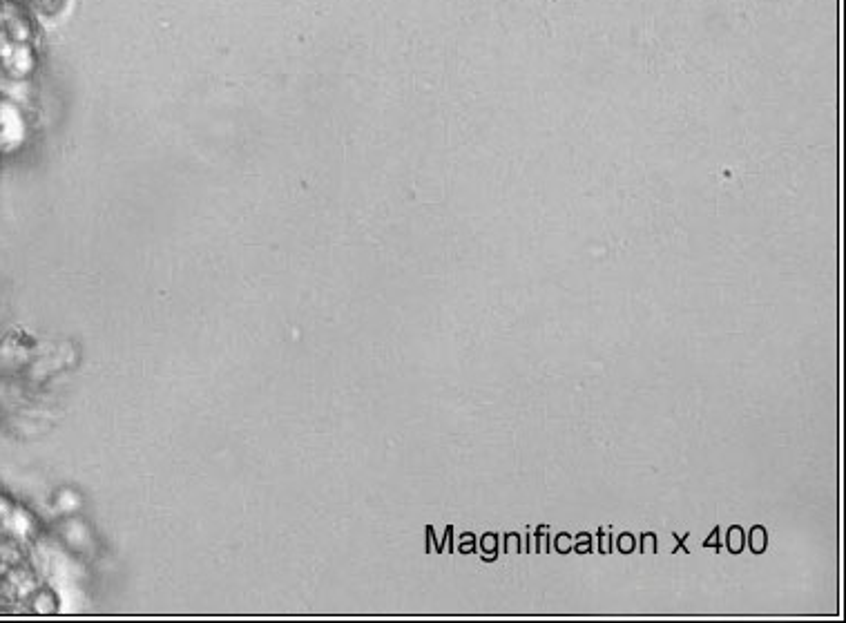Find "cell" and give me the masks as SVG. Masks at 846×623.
I'll use <instances>...</instances> for the list:
<instances>
[{"label":"cell","mask_w":846,"mask_h":623,"mask_svg":"<svg viewBox=\"0 0 846 623\" xmlns=\"http://www.w3.org/2000/svg\"><path fill=\"white\" fill-rule=\"evenodd\" d=\"M458 550H460V554H471L476 550V536L471 534V532H467V534H463L460 536V545H458Z\"/></svg>","instance_id":"cell-11"},{"label":"cell","mask_w":846,"mask_h":623,"mask_svg":"<svg viewBox=\"0 0 846 623\" xmlns=\"http://www.w3.org/2000/svg\"><path fill=\"white\" fill-rule=\"evenodd\" d=\"M746 545L751 548L753 554H764L768 550V530L764 525L751 527V532L746 536Z\"/></svg>","instance_id":"cell-1"},{"label":"cell","mask_w":846,"mask_h":623,"mask_svg":"<svg viewBox=\"0 0 846 623\" xmlns=\"http://www.w3.org/2000/svg\"><path fill=\"white\" fill-rule=\"evenodd\" d=\"M688 536H690V534H684V536L675 534V539L679 541V545H677L675 552H672V554H679V552H681V554H690V552H688V548H686V539H688Z\"/></svg>","instance_id":"cell-13"},{"label":"cell","mask_w":846,"mask_h":623,"mask_svg":"<svg viewBox=\"0 0 846 623\" xmlns=\"http://www.w3.org/2000/svg\"><path fill=\"white\" fill-rule=\"evenodd\" d=\"M572 550L576 554H588V552H592V536L588 532H579V534H576Z\"/></svg>","instance_id":"cell-8"},{"label":"cell","mask_w":846,"mask_h":623,"mask_svg":"<svg viewBox=\"0 0 846 623\" xmlns=\"http://www.w3.org/2000/svg\"><path fill=\"white\" fill-rule=\"evenodd\" d=\"M534 548H536V552H541V554H547L552 550L550 527H547V525H538V530L534 534Z\"/></svg>","instance_id":"cell-4"},{"label":"cell","mask_w":846,"mask_h":623,"mask_svg":"<svg viewBox=\"0 0 846 623\" xmlns=\"http://www.w3.org/2000/svg\"><path fill=\"white\" fill-rule=\"evenodd\" d=\"M596 539H599V552L601 554H612V536L605 532L603 527L596 530Z\"/></svg>","instance_id":"cell-10"},{"label":"cell","mask_w":846,"mask_h":623,"mask_svg":"<svg viewBox=\"0 0 846 623\" xmlns=\"http://www.w3.org/2000/svg\"><path fill=\"white\" fill-rule=\"evenodd\" d=\"M704 548H715V552L721 550V530L715 525V530L708 534V539L704 541Z\"/></svg>","instance_id":"cell-12"},{"label":"cell","mask_w":846,"mask_h":623,"mask_svg":"<svg viewBox=\"0 0 846 623\" xmlns=\"http://www.w3.org/2000/svg\"><path fill=\"white\" fill-rule=\"evenodd\" d=\"M726 548H728L730 554H742L744 552V548H746V532H744V527H739V525L730 527L728 536H726Z\"/></svg>","instance_id":"cell-3"},{"label":"cell","mask_w":846,"mask_h":623,"mask_svg":"<svg viewBox=\"0 0 846 623\" xmlns=\"http://www.w3.org/2000/svg\"><path fill=\"white\" fill-rule=\"evenodd\" d=\"M523 550V536L518 532L505 534V552L507 554H521Z\"/></svg>","instance_id":"cell-6"},{"label":"cell","mask_w":846,"mask_h":623,"mask_svg":"<svg viewBox=\"0 0 846 623\" xmlns=\"http://www.w3.org/2000/svg\"><path fill=\"white\" fill-rule=\"evenodd\" d=\"M480 559L485 563H494L498 559V534L487 532L480 539Z\"/></svg>","instance_id":"cell-2"},{"label":"cell","mask_w":846,"mask_h":623,"mask_svg":"<svg viewBox=\"0 0 846 623\" xmlns=\"http://www.w3.org/2000/svg\"><path fill=\"white\" fill-rule=\"evenodd\" d=\"M617 548L621 554H632L637 550V539L630 532H623L621 536H617Z\"/></svg>","instance_id":"cell-9"},{"label":"cell","mask_w":846,"mask_h":623,"mask_svg":"<svg viewBox=\"0 0 846 623\" xmlns=\"http://www.w3.org/2000/svg\"><path fill=\"white\" fill-rule=\"evenodd\" d=\"M641 554H657V534L655 532H643L639 541Z\"/></svg>","instance_id":"cell-7"},{"label":"cell","mask_w":846,"mask_h":623,"mask_svg":"<svg viewBox=\"0 0 846 623\" xmlns=\"http://www.w3.org/2000/svg\"><path fill=\"white\" fill-rule=\"evenodd\" d=\"M445 545H447V552H451L454 550V527H447V532H445Z\"/></svg>","instance_id":"cell-14"},{"label":"cell","mask_w":846,"mask_h":623,"mask_svg":"<svg viewBox=\"0 0 846 623\" xmlns=\"http://www.w3.org/2000/svg\"><path fill=\"white\" fill-rule=\"evenodd\" d=\"M572 545H574V539H572L570 532H561V534L554 536V550L559 554H570Z\"/></svg>","instance_id":"cell-5"}]
</instances>
